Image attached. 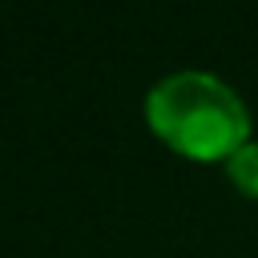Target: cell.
<instances>
[{"label": "cell", "mask_w": 258, "mask_h": 258, "mask_svg": "<svg viewBox=\"0 0 258 258\" xmlns=\"http://www.w3.org/2000/svg\"><path fill=\"white\" fill-rule=\"evenodd\" d=\"M145 117L157 137L189 157H230L250 141V113L242 97L206 69L165 73L145 97Z\"/></svg>", "instance_id": "1"}, {"label": "cell", "mask_w": 258, "mask_h": 258, "mask_svg": "<svg viewBox=\"0 0 258 258\" xmlns=\"http://www.w3.org/2000/svg\"><path fill=\"white\" fill-rule=\"evenodd\" d=\"M226 169H230V181H234L242 194L258 198V141H242V145L226 157Z\"/></svg>", "instance_id": "2"}]
</instances>
